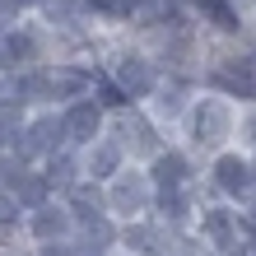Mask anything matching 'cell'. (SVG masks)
<instances>
[{"label":"cell","mask_w":256,"mask_h":256,"mask_svg":"<svg viewBox=\"0 0 256 256\" xmlns=\"http://www.w3.org/2000/svg\"><path fill=\"white\" fill-rule=\"evenodd\" d=\"M24 163H42L47 154L66 149V126H61V108H33L24 116V126L10 135V144Z\"/></svg>","instance_id":"obj_5"},{"label":"cell","mask_w":256,"mask_h":256,"mask_svg":"<svg viewBox=\"0 0 256 256\" xmlns=\"http://www.w3.org/2000/svg\"><path fill=\"white\" fill-rule=\"evenodd\" d=\"M61 126H66V144L84 149V144H94L98 135L108 130V108H102L94 94L70 98V102H61Z\"/></svg>","instance_id":"obj_8"},{"label":"cell","mask_w":256,"mask_h":256,"mask_svg":"<svg viewBox=\"0 0 256 256\" xmlns=\"http://www.w3.org/2000/svg\"><path fill=\"white\" fill-rule=\"evenodd\" d=\"M19 5H24L28 14H38V10H42V0H19Z\"/></svg>","instance_id":"obj_18"},{"label":"cell","mask_w":256,"mask_h":256,"mask_svg":"<svg viewBox=\"0 0 256 256\" xmlns=\"http://www.w3.org/2000/svg\"><path fill=\"white\" fill-rule=\"evenodd\" d=\"M108 130L122 140V149H126V158L130 163H149L158 154L163 144V122H154V112L144 108V102H126V108H116V112H108Z\"/></svg>","instance_id":"obj_2"},{"label":"cell","mask_w":256,"mask_h":256,"mask_svg":"<svg viewBox=\"0 0 256 256\" xmlns=\"http://www.w3.org/2000/svg\"><path fill=\"white\" fill-rule=\"evenodd\" d=\"M191 233H196V242L210 247L214 256H233L242 247V210L233 200H200V210L191 219Z\"/></svg>","instance_id":"obj_3"},{"label":"cell","mask_w":256,"mask_h":256,"mask_svg":"<svg viewBox=\"0 0 256 256\" xmlns=\"http://www.w3.org/2000/svg\"><path fill=\"white\" fill-rule=\"evenodd\" d=\"M80 163H84V177H94V182H108V177L126 163V149H122V140H116L112 130H102L94 144H84V149H80Z\"/></svg>","instance_id":"obj_11"},{"label":"cell","mask_w":256,"mask_h":256,"mask_svg":"<svg viewBox=\"0 0 256 256\" xmlns=\"http://www.w3.org/2000/svg\"><path fill=\"white\" fill-rule=\"evenodd\" d=\"M252 5H256V0H252Z\"/></svg>","instance_id":"obj_19"},{"label":"cell","mask_w":256,"mask_h":256,"mask_svg":"<svg viewBox=\"0 0 256 256\" xmlns=\"http://www.w3.org/2000/svg\"><path fill=\"white\" fill-rule=\"evenodd\" d=\"M24 242L28 247H38V242H61V238H74V214H70V205L61 200V196H52L47 205H38V210H28L24 214Z\"/></svg>","instance_id":"obj_9"},{"label":"cell","mask_w":256,"mask_h":256,"mask_svg":"<svg viewBox=\"0 0 256 256\" xmlns=\"http://www.w3.org/2000/svg\"><path fill=\"white\" fill-rule=\"evenodd\" d=\"M205 182H210V191H214L219 200L242 205L247 196L256 191V163H252V154H247V149L228 144V149H219V154H210Z\"/></svg>","instance_id":"obj_6"},{"label":"cell","mask_w":256,"mask_h":256,"mask_svg":"<svg viewBox=\"0 0 256 256\" xmlns=\"http://www.w3.org/2000/svg\"><path fill=\"white\" fill-rule=\"evenodd\" d=\"M144 172H149V182H154V191H172V186H196L200 182V168H196L191 149H172V144H163L158 154L144 163Z\"/></svg>","instance_id":"obj_10"},{"label":"cell","mask_w":256,"mask_h":256,"mask_svg":"<svg viewBox=\"0 0 256 256\" xmlns=\"http://www.w3.org/2000/svg\"><path fill=\"white\" fill-rule=\"evenodd\" d=\"M19 19H28V10L19 5V0H0V33H5V28H14Z\"/></svg>","instance_id":"obj_17"},{"label":"cell","mask_w":256,"mask_h":256,"mask_svg":"<svg viewBox=\"0 0 256 256\" xmlns=\"http://www.w3.org/2000/svg\"><path fill=\"white\" fill-rule=\"evenodd\" d=\"M19 228H24V205L14 200V191L0 186V242L5 238H19Z\"/></svg>","instance_id":"obj_15"},{"label":"cell","mask_w":256,"mask_h":256,"mask_svg":"<svg viewBox=\"0 0 256 256\" xmlns=\"http://www.w3.org/2000/svg\"><path fill=\"white\" fill-rule=\"evenodd\" d=\"M61 200L70 205V214H74V224H84V219H94V214H102L108 210V196H102V182H94V177H80L70 191H61Z\"/></svg>","instance_id":"obj_13"},{"label":"cell","mask_w":256,"mask_h":256,"mask_svg":"<svg viewBox=\"0 0 256 256\" xmlns=\"http://www.w3.org/2000/svg\"><path fill=\"white\" fill-rule=\"evenodd\" d=\"M102 196H108L112 219H140V214L154 210V182H149L144 163H130V158L102 182Z\"/></svg>","instance_id":"obj_4"},{"label":"cell","mask_w":256,"mask_h":256,"mask_svg":"<svg viewBox=\"0 0 256 256\" xmlns=\"http://www.w3.org/2000/svg\"><path fill=\"white\" fill-rule=\"evenodd\" d=\"M233 144L256 154V102H238V135H233Z\"/></svg>","instance_id":"obj_16"},{"label":"cell","mask_w":256,"mask_h":256,"mask_svg":"<svg viewBox=\"0 0 256 256\" xmlns=\"http://www.w3.org/2000/svg\"><path fill=\"white\" fill-rule=\"evenodd\" d=\"M158 74H163V70H158V61H154V52H135V47L116 52L112 66H108V80L122 88L130 102H144L149 94H154Z\"/></svg>","instance_id":"obj_7"},{"label":"cell","mask_w":256,"mask_h":256,"mask_svg":"<svg viewBox=\"0 0 256 256\" xmlns=\"http://www.w3.org/2000/svg\"><path fill=\"white\" fill-rule=\"evenodd\" d=\"M42 172H47L52 177V186H56V196H61V191H70L74 182H80V177H84V163H80V149H56V154H47V158H42Z\"/></svg>","instance_id":"obj_14"},{"label":"cell","mask_w":256,"mask_h":256,"mask_svg":"<svg viewBox=\"0 0 256 256\" xmlns=\"http://www.w3.org/2000/svg\"><path fill=\"white\" fill-rule=\"evenodd\" d=\"M5 191H14V200L24 205V214H28V210H38V205H47L52 196H56L52 177L42 172V163H28V168H24L19 177H14V182H10Z\"/></svg>","instance_id":"obj_12"},{"label":"cell","mask_w":256,"mask_h":256,"mask_svg":"<svg viewBox=\"0 0 256 256\" xmlns=\"http://www.w3.org/2000/svg\"><path fill=\"white\" fill-rule=\"evenodd\" d=\"M177 126H182L191 154H219V149H228L233 135H238V102L214 94V88H210V94H196Z\"/></svg>","instance_id":"obj_1"}]
</instances>
